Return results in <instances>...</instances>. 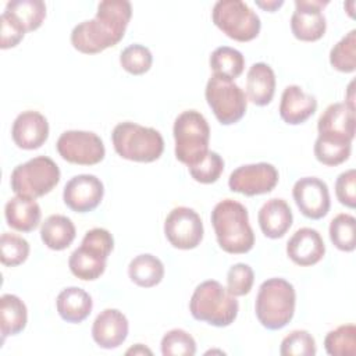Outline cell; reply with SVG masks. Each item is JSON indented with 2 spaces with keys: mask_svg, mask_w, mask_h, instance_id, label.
I'll use <instances>...</instances> for the list:
<instances>
[{
  "mask_svg": "<svg viewBox=\"0 0 356 356\" xmlns=\"http://www.w3.org/2000/svg\"><path fill=\"white\" fill-rule=\"evenodd\" d=\"M330 64L339 72L356 70V29L349 31L330 51Z\"/></svg>",
  "mask_w": 356,
  "mask_h": 356,
  "instance_id": "34",
  "label": "cell"
},
{
  "mask_svg": "<svg viewBox=\"0 0 356 356\" xmlns=\"http://www.w3.org/2000/svg\"><path fill=\"white\" fill-rule=\"evenodd\" d=\"M175 140V157L182 164L192 167L209 152L210 127L203 114L196 110L182 111L172 128Z\"/></svg>",
  "mask_w": 356,
  "mask_h": 356,
  "instance_id": "7",
  "label": "cell"
},
{
  "mask_svg": "<svg viewBox=\"0 0 356 356\" xmlns=\"http://www.w3.org/2000/svg\"><path fill=\"white\" fill-rule=\"evenodd\" d=\"M296 292L284 278H268L259 286L254 312L259 323L267 330L284 328L295 314Z\"/></svg>",
  "mask_w": 356,
  "mask_h": 356,
  "instance_id": "3",
  "label": "cell"
},
{
  "mask_svg": "<svg viewBox=\"0 0 356 356\" xmlns=\"http://www.w3.org/2000/svg\"><path fill=\"white\" fill-rule=\"evenodd\" d=\"M7 13L24 31H36L46 18V4L42 0H13L6 4Z\"/></svg>",
  "mask_w": 356,
  "mask_h": 356,
  "instance_id": "29",
  "label": "cell"
},
{
  "mask_svg": "<svg viewBox=\"0 0 356 356\" xmlns=\"http://www.w3.org/2000/svg\"><path fill=\"white\" fill-rule=\"evenodd\" d=\"M210 68L214 75L227 79L238 78L245 68V58L242 53L229 46H220L210 54Z\"/></svg>",
  "mask_w": 356,
  "mask_h": 356,
  "instance_id": "31",
  "label": "cell"
},
{
  "mask_svg": "<svg viewBox=\"0 0 356 356\" xmlns=\"http://www.w3.org/2000/svg\"><path fill=\"white\" fill-rule=\"evenodd\" d=\"M76 229L74 222L61 214L49 216L40 227L42 242L51 250H64L75 239Z\"/></svg>",
  "mask_w": 356,
  "mask_h": 356,
  "instance_id": "26",
  "label": "cell"
},
{
  "mask_svg": "<svg viewBox=\"0 0 356 356\" xmlns=\"http://www.w3.org/2000/svg\"><path fill=\"white\" fill-rule=\"evenodd\" d=\"M131 353H134V355H145V353L152 355V350L145 348L142 343H136V346H134V348L127 350V355H131Z\"/></svg>",
  "mask_w": 356,
  "mask_h": 356,
  "instance_id": "44",
  "label": "cell"
},
{
  "mask_svg": "<svg viewBox=\"0 0 356 356\" xmlns=\"http://www.w3.org/2000/svg\"><path fill=\"white\" fill-rule=\"evenodd\" d=\"M60 177V168L50 157L38 156L13 170L10 185L15 195L38 199L51 192Z\"/></svg>",
  "mask_w": 356,
  "mask_h": 356,
  "instance_id": "8",
  "label": "cell"
},
{
  "mask_svg": "<svg viewBox=\"0 0 356 356\" xmlns=\"http://www.w3.org/2000/svg\"><path fill=\"white\" fill-rule=\"evenodd\" d=\"M257 221L261 232L267 238L278 239L291 228L293 216L289 204L284 199L273 197L260 207Z\"/></svg>",
  "mask_w": 356,
  "mask_h": 356,
  "instance_id": "22",
  "label": "cell"
},
{
  "mask_svg": "<svg viewBox=\"0 0 356 356\" xmlns=\"http://www.w3.org/2000/svg\"><path fill=\"white\" fill-rule=\"evenodd\" d=\"M278 184V171L270 163H254L235 168L228 178L232 192L256 196L271 192Z\"/></svg>",
  "mask_w": 356,
  "mask_h": 356,
  "instance_id": "13",
  "label": "cell"
},
{
  "mask_svg": "<svg viewBox=\"0 0 356 356\" xmlns=\"http://www.w3.org/2000/svg\"><path fill=\"white\" fill-rule=\"evenodd\" d=\"M204 96L217 121L222 125L238 122L246 113V95L231 79L213 74L207 81Z\"/></svg>",
  "mask_w": 356,
  "mask_h": 356,
  "instance_id": "10",
  "label": "cell"
},
{
  "mask_svg": "<svg viewBox=\"0 0 356 356\" xmlns=\"http://www.w3.org/2000/svg\"><path fill=\"white\" fill-rule=\"evenodd\" d=\"M188 170L196 182L214 184L224 171V160L217 152L209 150L197 164L188 167Z\"/></svg>",
  "mask_w": 356,
  "mask_h": 356,
  "instance_id": "38",
  "label": "cell"
},
{
  "mask_svg": "<svg viewBox=\"0 0 356 356\" xmlns=\"http://www.w3.org/2000/svg\"><path fill=\"white\" fill-rule=\"evenodd\" d=\"M214 25L236 42H250L260 33L259 15L241 0H220L211 11Z\"/></svg>",
  "mask_w": 356,
  "mask_h": 356,
  "instance_id": "9",
  "label": "cell"
},
{
  "mask_svg": "<svg viewBox=\"0 0 356 356\" xmlns=\"http://www.w3.org/2000/svg\"><path fill=\"white\" fill-rule=\"evenodd\" d=\"M128 275L134 284L142 288L159 285L164 278V264L150 253L134 257L128 266Z\"/></svg>",
  "mask_w": 356,
  "mask_h": 356,
  "instance_id": "28",
  "label": "cell"
},
{
  "mask_svg": "<svg viewBox=\"0 0 356 356\" xmlns=\"http://www.w3.org/2000/svg\"><path fill=\"white\" fill-rule=\"evenodd\" d=\"M317 110V100L313 95L305 93L298 85L284 89L280 102V117L289 125H299L307 121Z\"/></svg>",
  "mask_w": 356,
  "mask_h": 356,
  "instance_id": "20",
  "label": "cell"
},
{
  "mask_svg": "<svg viewBox=\"0 0 356 356\" xmlns=\"http://www.w3.org/2000/svg\"><path fill=\"white\" fill-rule=\"evenodd\" d=\"M352 152V140L318 135L314 142V156L324 165L335 167L345 163Z\"/></svg>",
  "mask_w": 356,
  "mask_h": 356,
  "instance_id": "30",
  "label": "cell"
},
{
  "mask_svg": "<svg viewBox=\"0 0 356 356\" xmlns=\"http://www.w3.org/2000/svg\"><path fill=\"white\" fill-rule=\"evenodd\" d=\"M335 195L341 204L355 209L356 206V170L341 172L335 181Z\"/></svg>",
  "mask_w": 356,
  "mask_h": 356,
  "instance_id": "41",
  "label": "cell"
},
{
  "mask_svg": "<svg viewBox=\"0 0 356 356\" xmlns=\"http://www.w3.org/2000/svg\"><path fill=\"white\" fill-rule=\"evenodd\" d=\"M4 217L13 229L19 232H31L38 228L42 211L35 199L17 195L6 203Z\"/></svg>",
  "mask_w": 356,
  "mask_h": 356,
  "instance_id": "23",
  "label": "cell"
},
{
  "mask_svg": "<svg viewBox=\"0 0 356 356\" xmlns=\"http://www.w3.org/2000/svg\"><path fill=\"white\" fill-rule=\"evenodd\" d=\"M56 307L64 321L78 324L88 318L92 312L93 302L90 295L82 288L68 286L57 295Z\"/></svg>",
  "mask_w": 356,
  "mask_h": 356,
  "instance_id": "25",
  "label": "cell"
},
{
  "mask_svg": "<svg viewBox=\"0 0 356 356\" xmlns=\"http://www.w3.org/2000/svg\"><path fill=\"white\" fill-rule=\"evenodd\" d=\"M328 0H296L295 11L291 17V31L298 40L316 42L321 39L327 29L323 8Z\"/></svg>",
  "mask_w": 356,
  "mask_h": 356,
  "instance_id": "14",
  "label": "cell"
},
{
  "mask_svg": "<svg viewBox=\"0 0 356 356\" xmlns=\"http://www.w3.org/2000/svg\"><path fill=\"white\" fill-rule=\"evenodd\" d=\"M57 152L65 161L79 165H95L106 156L103 140L90 131H65L56 143Z\"/></svg>",
  "mask_w": 356,
  "mask_h": 356,
  "instance_id": "11",
  "label": "cell"
},
{
  "mask_svg": "<svg viewBox=\"0 0 356 356\" xmlns=\"http://www.w3.org/2000/svg\"><path fill=\"white\" fill-rule=\"evenodd\" d=\"M355 107L346 103L330 104L317 121L318 135H328L353 140L355 138Z\"/></svg>",
  "mask_w": 356,
  "mask_h": 356,
  "instance_id": "21",
  "label": "cell"
},
{
  "mask_svg": "<svg viewBox=\"0 0 356 356\" xmlns=\"http://www.w3.org/2000/svg\"><path fill=\"white\" fill-rule=\"evenodd\" d=\"M254 282V273L249 264L236 263L227 273V289L234 296H245Z\"/></svg>",
  "mask_w": 356,
  "mask_h": 356,
  "instance_id": "40",
  "label": "cell"
},
{
  "mask_svg": "<svg viewBox=\"0 0 356 356\" xmlns=\"http://www.w3.org/2000/svg\"><path fill=\"white\" fill-rule=\"evenodd\" d=\"M28 321L25 303L13 293H4L0 298V331L1 342L10 335L19 334Z\"/></svg>",
  "mask_w": 356,
  "mask_h": 356,
  "instance_id": "27",
  "label": "cell"
},
{
  "mask_svg": "<svg viewBox=\"0 0 356 356\" xmlns=\"http://www.w3.org/2000/svg\"><path fill=\"white\" fill-rule=\"evenodd\" d=\"M330 239L334 246L342 252H352L356 248V218L341 213L330 222Z\"/></svg>",
  "mask_w": 356,
  "mask_h": 356,
  "instance_id": "32",
  "label": "cell"
},
{
  "mask_svg": "<svg viewBox=\"0 0 356 356\" xmlns=\"http://www.w3.org/2000/svg\"><path fill=\"white\" fill-rule=\"evenodd\" d=\"M111 140L117 154L129 161L152 163L164 152V139L157 129L131 121L117 124Z\"/></svg>",
  "mask_w": 356,
  "mask_h": 356,
  "instance_id": "5",
  "label": "cell"
},
{
  "mask_svg": "<svg viewBox=\"0 0 356 356\" xmlns=\"http://www.w3.org/2000/svg\"><path fill=\"white\" fill-rule=\"evenodd\" d=\"M203 232L200 216L186 206L174 207L164 221L165 238L177 249L189 250L197 248L203 239Z\"/></svg>",
  "mask_w": 356,
  "mask_h": 356,
  "instance_id": "12",
  "label": "cell"
},
{
  "mask_svg": "<svg viewBox=\"0 0 356 356\" xmlns=\"http://www.w3.org/2000/svg\"><path fill=\"white\" fill-rule=\"evenodd\" d=\"M129 324L125 314L117 309H104L92 325V338L103 349H115L128 337Z\"/></svg>",
  "mask_w": 356,
  "mask_h": 356,
  "instance_id": "18",
  "label": "cell"
},
{
  "mask_svg": "<svg viewBox=\"0 0 356 356\" xmlns=\"http://www.w3.org/2000/svg\"><path fill=\"white\" fill-rule=\"evenodd\" d=\"M161 353L164 356H193L196 353V342L185 330L174 328L161 338Z\"/></svg>",
  "mask_w": 356,
  "mask_h": 356,
  "instance_id": "37",
  "label": "cell"
},
{
  "mask_svg": "<svg viewBox=\"0 0 356 356\" xmlns=\"http://www.w3.org/2000/svg\"><path fill=\"white\" fill-rule=\"evenodd\" d=\"M324 348L331 356H355L356 327L353 324H343L330 331L324 338Z\"/></svg>",
  "mask_w": 356,
  "mask_h": 356,
  "instance_id": "33",
  "label": "cell"
},
{
  "mask_svg": "<svg viewBox=\"0 0 356 356\" xmlns=\"http://www.w3.org/2000/svg\"><path fill=\"white\" fill-rule=\"evenodd\" d=\"M280 353L282 356H314L316 341L309 331L295 330L282 339Z\"/></svg>",
  "mask_w": 356,
  "mask_h": 356,
  "instance_id": "39",
  "label": "cell"
},
{
  "mask_svg": "<svg viewBox=\"0 0 356 356\" xmlns=\"http://www.w3.org/2000/svg\"><path fill=\"white\" fill-rule=\"evenodd\" d=\"M114 248V239L106 228L89 229L81 246L76 248L70 259L68 267L71 273L82 281H95L100 278L106 270L107 257Z\"/></svg>",
  "mask_w": 356,
  "mask_h": 356,
  "instance_id": "6",
  "label": "cell"
},
{
  "mask_svg": "<svg viewBox=\"0 0 356 356\" xmlns=\"http://www.w3.org/2000/svg\"><path fill=\"white\" fill-rule=\"evenodd\" d=\"M325 253V245L318 231L303 227L299 228L286 243L288 257L300 267L317 264Z\"/></svg>",
  "mask_w": 356,
  "mask_h": 356,
  "instance_id": "19",
  "label": "cell"
},
{
  "mask_svg": "<svg viewBox=\"0 0 356 356\" xmlns=\"http://www.w3.org/2000/svg\"><path fill=\"white\" fill-rule=\"evenodd\" d=\"M132 15L127 0H104L93 19L82 21L71 32V44L83 54H96L115 46L125 35Z\"/></svg>",
  "mask_w": 356,
  "mask_h": 356,
  "instance_id": "1",
  "label": "cell"
},
{
  "mask_svg": "<svg viewBox=\"0 0 356 356\" xmlns=\"http://www.w3.org/2000/svg\"><path fill=\"white\" fill-rule=\"evenodd\" d=\"M1 31H0V47L3 50L15 47L24 38L25 31L7 14L3 11L0 17Z\"/></svg>",
  "mask_w": 356,
  "mask_h": 356,
  "instance_id": "42",
  "label": "cell"
},
{
  "mask_svg": "<svg viewBox=\"0 0 356 356\" xmlns=\"http://www.w3.org/2000/svg\"><path fill=\"white\" fill-rule=\"evenodd\" d=\"M211 224L220 248L231 254H243L252 250L254 234L249 224L246 207L234 200L218 202L211 211Z\"/></svg>",
  "mask_w": 356,
  "mask_h": 356,
  "instance_id": "2",
  "label": "cell"
},
{
  "mask_svg": "<svg viewBox=\"0 0 356 356\" xmlns=\"http://www.w3.org/2000/svg\"><path fill=\"white\" fill-rule=\"evenodd\" d=\"M293 200L300 213L310 220H320L330 211V191L317 177H303L292 188Z\"/></svg>",
  "mask_w": 356,
  "mask_h": 356,
  "instance_id": "15",
  "label": "cell"
},
{
  "mask_svg": "<svg viewBox=\"0 0 356 356\" xmlns=\"http://www.w3.org/2000/svg\"><path fill=\"white\" fill-rule=\"evenodd\" d=\"M103 182L92 174L72 177L64 186L63 199L68 209L76 213H89L103 200Z\"/></svg>",
  "mask_w": 356,
  "mask_h": 356,
  "instance_id": "16",
  "label": "cell"
},
{
  "mask_svg": "<svg viewBox=\"0 0 356 356\" xmlns=\"http://www.w3.org/2000/svg\"><path fill=\"white\" fill-rule=\"evenodd\" d=\"M29 256V243L19 235L4 232L0 238V259L4 266L15 267Z\"/></svg>",
  "mask_w": 356,
  "mask_h": 356,
  "instance_id": "35",
  "label": "cell"
},
{
  "mask_svg": "<svg viewBox=\"0 0 356 356\" xmlns=\"http://www.w3.org/2000/svg\"><path fill=\"white\" fill-rule=\"evenodd\" d=\"M11 136L19 149H39L49 138V122L39 111H22L13 122Z\"/></svg>",
  "mask_w": 356,
  "mask_h": 356,
  "instance_id": "17",
  "label": "cell"
},
{
  "mask_svg": "<svg viewBox=\"0 0 356 356\" xmlns=\"http://www.w3.org/2000/svg\"><path fill=\"white\" fill-rule=\"evenodd\" d=\"M284 4L282 0H270V1H256V6H259L260 8L274 13L277 8H280Z\"/></svg>",
  "mask_w": 356,
  "mask_h": 356,
  "instance_id": "43",
  "label": "cell"
},
{
  "mask_svg": "<svg viewBox=\"0 0 356 356\" xmlns=\"http://www.w3.org/2000/svg\"><path fill=\"white\" fill-rule=\"evenodd\" d=\"M189 310L197 321H204L214 327H228L235 321L239 305L236 296L231 295L218 281L207 280L195 288Z\"/></svg>",
  "mask_w": 356,
  "mask_h": 356,
  "instance_id": "4",
  "label": "cell"
},
{
  "mask_svg": "<svg viewBox=\"0 0 356 356\" xmlns=\"http://www.w3.org/2000/svg\"><path fill=\"white\" fill-rule=\"evenodd\" d=\"M121 67L132 75H143L153 64L152 51L139 43L129 44L120 54Z\"/></svg>",
  "mask_w": 356,
  "mask_h": 356,
  "instance_id": "36",
  "label": "cell"
},
{
  "mask_svg": "<svg viewBox=\"0 0 356 356\" xmlns=\"http://www.w3.org/2000/svg\"><path fill=\"white\" fill-rule=\"evenodd\" d=\"M275 93V74L266 63H254L246 75V96L256 106H267Z\"/></svg>",
  "mask_w": 356,
  "mask_h": 356,
  "instance_id": "24",
  "label": "cell"
}]
</instances>
